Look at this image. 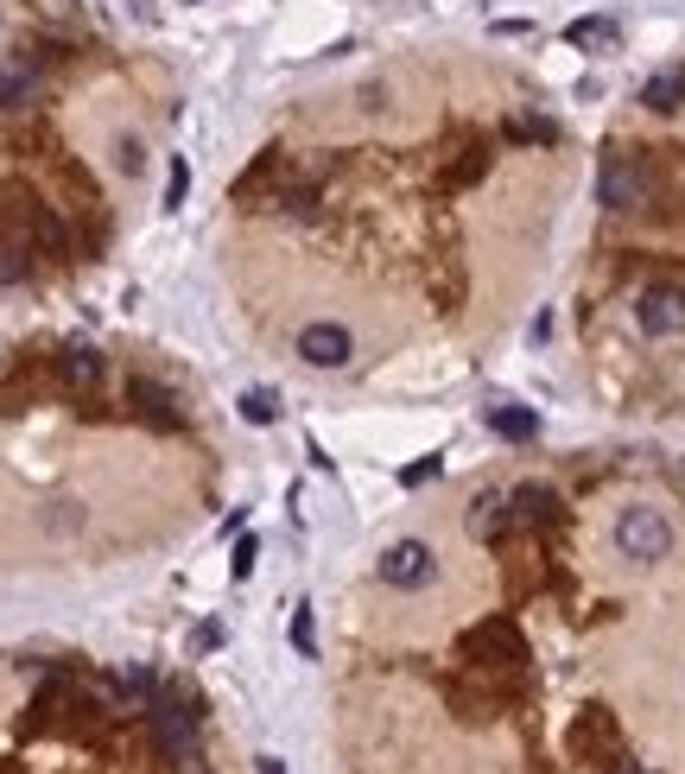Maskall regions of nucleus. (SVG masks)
Masks as SVG:
<instances>
[{
	"label": "nucleus",
	"mask_w": 685,
	"mask_h": 774,
	"mask_svg": "<svg viewBox=\"0 0 685 774\" xmlns=\"http://www.w3.org/2000/svg\"><path fill=\"white\" fill-rule=\"evenodd\" d=\"M438 470H444V457H419V464H406V470H400V489H426Z\"/></svg>",
	"instance_id": "25"
},
{
	"label": "nucleus",
	"mask_w": 685,
	"mask_h": 774,
	"mask_svg": "<svg viewBox=\"0 0 685 774\" xmlns=\"http://www.w3.org/2000/svg\"><path fill=\"white\" fill-rule=\"evenodd\" d=\"M114 165H121V172H140V165H146V147L134 140V134H127V140L114 147Z\"/></svg>",
	"instance_id": "26"
},
{
	"label": "nucleus",
	"mask_w": 685,
	"mask_h": 774,
	"mask_svg": "<svg viewBox=\"0 0 685 774\" xmlns=\"http://www.w3.org/2000/svg\"><path fill=\"white\" fill-rule=\"evenodd\" d=\"M254 769H260V774H286V762H280V755H260Z\"/></svg>",
	"instance_id": "28"
},
{
	"label": "nucleus",
	"mask_w": 685,
	"mask_h": 774,
	"mask_svg": "<svg viewBox=\"0 0 685 774\" xmlns=\"http://www.w3.org/2000/svg\"><path fill=\"white\" fill-rule=\"evenodd\" d=\"M292 648H298V661H318V623H311L305 603L292 610Z\"/></svg>",
	"instance_id": "22"
},
{
	"label": "nucleus",
	"mask_w": 685,
	"mask_h": 774,
	"mask_svg": "<svg viewBox=\"0 0 685 774\" xmlns=\"http://www.w3.org/2000/svg\"><path fill=\"white\" fill-rule=\"evenodd\" d=\"M648 197H653L648 165L622 147L603 152V165H597V204H603V210H648Z\"/></svg>",
	"instance_id": "3"
},
{
	"label": "nucleus",
	"mask_w": 685,
	"mask_h": 774,
	"mask_svg": "<svg viewBox=\"0 0 685 774\" xmlns=\"http://www.w3.org/2000/svg\"><path fill=\"white\" fill-rule=\"evenodd\" d=\"M641 331L648 336H680L685 331V286H648L641 305H635Z\"/></svg>",
	"instance_id": "8"
},
{
	"label": "nucleus",
	"mask_w": 685,
	"mask_h": 774,
	"mask_svg": "<svg viewBox=\"0 0 685 774\" xmlns=\"http://www.w3.org/2000/svg\"><path fill=\"white\" fill-rule=\"evenodd\" d=\"M254 558H260V533H242L235 553H229V578H235V585H248L254 578Z\"/></svg>",
	"instance_id": "23"
},
{
	"label": "nucleus",
	"mask_w": 685,
	"mask_h": 774,
	"mask_svg": "<svg viewBox=\"0 0 685 774\" xmlns=\"http://www.w3.org/2000/svg\"><path fill=\"white\" fill-rule=\"evenodd\" d=\"M615 546H622V558H666L673 553V520L660 515V508H622V520H615Z\"/></svg>",
	"instance_id": "5"
},
{
	"label": "nucleus",
	"mask_w": 685,
	"mask_h": 774,
	"mask_svg": "<svg viewBox=\"0 0 685 774\" xmlns=\"http://www.w3.org/2000/svg\"><path fill=\"white\" fill-rule=\"evenodd\" d=\"M280 165H286V152L280 147H267V152H254V165L235 179V204H254V197H267V191L280 185Z\"/></svg>",
	"instance_id": "13"
},
{
	"label": "nucleus",
	"mask_w": 685,
	"mask_h": 774,
	"mask_svg": "<svg viewBox=\"0 0 685 774\" xmlns=\"http://www.w3.org/2000/svg\"><path fill=\"white\" fill-rule=\"evenodd\" d=\"M457 654L469 666H482V673H521V666L534 661L527 654V635L514 628V616H482V623H469L457 635Z\"/></svg>",
	"instance_id": "2"
},
{
	"label": "nucleus",
	"mask_w": 685,
	"mask_h": 774,
	"mask_svg": "<svg viewBox=\"0 0 685 774\" xmlns=\"http://www.w3.org/2000/svg\"><path fill=\"white\" fill-rule=\"evenodd\" d=\"M127 406H134V419H146L152 432H184V406L172 388H159L152 374H134L127 381Z\"/></svg>",
	"instance_id": "6"
},
{
	"label": "nucleus",
	"mask_w": 685,
	"mask_h": 774,
	"mask_svg": "<svg viewBox=\"0 0 685 774\" xmlns=\"http://www.w3.org/2000/svg\"><path fill=\"white\" fill-rule=\"evenodd\" d=\"M102 369H109V363H102V356H96L89 343H71V349L58 356V381H64L71 394H96V381H102Z\"/></svg>",
	"instance_id": "12"
},
{
	"label": "nucleus",
	"mask_w": 685,
	"mask_h": 774,
	"mask_svg": "<svg viewBox=\"0 0 685 774\" xmlns=\"http://www.w3.org/2000/svg\"><path fill=\"white\" fill-rule=\"evenodd\" d=\"M489 432H496V439H507V444H527L534 432H540V413H534V406L502 401V406H489Z\"/></svg>",
	"instance_id": "16"
},
{
	"label": "nucleus",
	"mask_w": 685,
	"mask_h": 774,
	"mask_svg": "<svg viewBox=\"0 0 685 774\" xmlns=\"http://www.w3.org/2000/svg\"><path fill=\"white\" fill-rule=\"evenodd\" d=\"M469 533L482 540V546H496L514 533V520H507V495H476V508H469Z\"/></svg>",
	"instance_id": "15"
},
{
	"label": "nucleus",
	"mask_w": 685,
	"mask_h": 774,
	"mask_svg": "<svg viewBox=\"0 0 685 774\" xmlns=\"http://www.w3.org/2000/svg\"><path fill=\"white\" fill-rule=\"evenodd\" d=\"M641 102H648L653 114L685 109V64H673V71H653L648 83H641Z\"/></svg>",
	"instance_id": "17"
},
{
	"label": "nucleus",
	"mask_w": 685,
	"mask_h": 774,
	"mask_svg": "<svg viewBox=\"0 0 685 774\" xmlns=\"http://www.w3.org/2000/svg\"><path fill=\"white\" fill-rule=\"evenodd\" d=\"M610 774H653V769H648V762H628V755H622V762H615Z\"/></svg>",
	"instance_id": "27"
},
{
	"label": "nucleus",
	"mask_w": 685,
	"mask_h": 774,
	"mask_svg": "<svg viewBox=\"0 0 685 774\" xmlns=\"http://www.w3.org/2000/svg\"><path fill=\"white\" fill-rule=\"evenodd\" d=\"M298 356H305L311 369H343V363L356 356V336L343 331V324H305V331H298Z\"/></svg>",
	"instance_id": "9"
},
{
	"label": "nucleus",
	"mask_w": 685,
	"mask_h": 774,
	"mask_svg": "<svg viewBox=\"0 0 685 774\" xmlns=\"http://www.w3.org/2000/svg\"><path fill=\"white\" fill-rule=\"evenodd\" d=\"M559 489H546V482H521L514 495H507V520L514 527H559Z\"/></svg>",
	"instance_id": "11"
},
{
	"label": "nucleus",
	"mask_w": 685,
	"mask_h": 774,
	"mask_svg": "<svg viewBox=\"0 0 685 774\" xmlns=\"http://www.w3.org/2000/svg\"><path fill=\"white\" fill-rule=\"evenodd\" d=\"M489 159H496V152L469 147L464 159H451V165H444V179H438V185H444V191H469L476 179H482V172H489Z\"/></svg>",
	"instance_id": "20"
},
{
	"label": "nucleus",
	"mask_w": 685,
	"mask_h": 774,
	"mask_svg": "<svg viewBox=\"0 0 685 774\" xmlns=\"http://www.w3.org/2000/svg\"><path fill=\"white\" fill-rule=\"evenodd\" d=\"M235 406H242L248 426H273V419H280V394H273V388H248Z\"/></svg>",
	"instance_id": "21"
},
{
	"label": "nucleus",
	"mask_w": 685,
	"mask_h": 774,
	"mask_svg": "<svg viewBox=\"0 0 685 774\" xmlns=\"http://www.w3.org/2000/svg\"><path fill=\"white\" fill-rule=\"evenodd\" d=\"M184 197H191V159H172V172H166V210H184Z\"/></svg>",
	"instance_id": "24"
},
{
	"label": "nucleus",
	"mask_w": 685,
	"mask_h": 774,
	"mask_svg": "<svg viewBox=\"0 0 685 774\" xmlns=\"http://www.w3.org/2000/svg\"><path fill=\"white\" fill-rule=\"evenodd\" d=\"M197 724H204V711H197V692H184V686H159V699L146 704V737L179 769L197 762Z\"/></svg>",
	"instance_id": "1"
},
{
	"label": "nucleus",
	"mask_w": 685,
	"mask_h": 774,
	"mask_svg": "<svg viewBox=\"0 0 685 774\" xmlns=\"http://www.w3.org/2000/svg\"><path fill=\"white\" fill-rule=\"evenodd\" d=\"M565 749H572L577 762H590V769L610 774L615 762H622V730H615V711H603V704L577 711V724L565 730Z\"/></svg>",
	"instance_id": "4"
},
{
	"label": "nucleus",
	"mask_w": 685,
	"mask_h": 774,
	"mask_svg": "<svg viewBox=\"0 0 685 774\" xmlns=\"http://www.w3.org/2000/svg\"><path fill=\"white\" fill-rule=\"evenodd\" d=\"M33 242L26 235H0V286H20V280H33Z\"/></svg>",
	"instance_id": "19"
},
{
	"label": "nucleus",
	"mask_w": 685,
	"mask_h": 774,
	"mask_svg": "<svg viewBox=\"0 0 685 774\" xmlns=\"http://www.w3.org/2000/svg\"><path fill=\"white\" fill-rule=\"evenodd\" d=\"M432 546L426 540H394L388 546V558H381V585H394V590H419V585H432Z\"/></svg>",
	"instance_id": "7"
},
{
	"label": "nucleus",
	"mask_w": 685,
	"mask_h": 774,
	"mask_svg": "<svg viewBox=\"0 0 685 774\" xmlns=\"http://www.w3.org/2000/svg\"><path fill=\"white\" fill-rule=\"evenodd\" d=\"M318 179H325V165H311V172H286L280 185L267 191V204H273L280 217L311 222V217H318Z\"/></svg>",
	"instance_id": "10"
},
{
	"label": "nucleus",
	"mask_w": 685,
	"mask_h": 774,
	"mask_svg": "<svg viewBox=\"0 0 685 774\" xmlns=\"http://www.w3.org/2000/svg\"><path fill=\"white\" fill-rule=\"evenodd\" d=\"M565 45H577V51H615V45H622V26H615L610 13H584V20L565 26Z\"/></svg>",
	"instance_id": "14"
},
{
	"label": "nucleus",
	"mask_w": 685,
	"mask_h": 774,
	"mask_svg": "<svg viewBox=\"0 0 685 774\" xmlns=\"http://www.w3.org/2000/svg\"><path fill=\"white\" fill-rule=\"evenodd\" d=\"M502 134L514 147H559V121H546V114H507Z\"/></svg>",
	"instance_id": "18"
}]
</instances>
